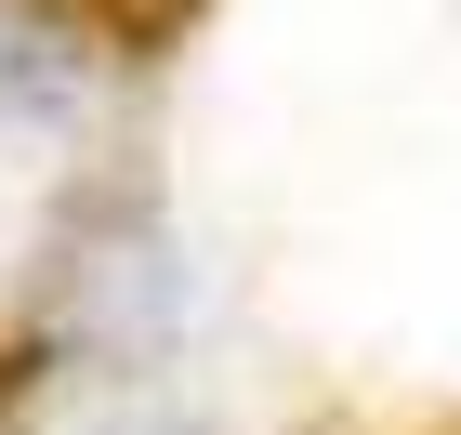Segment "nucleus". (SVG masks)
I'll list each match as a JSON object with an SVG mask.
<instances>
[{"mask_svg": "<svg viewBox=\"0 0 461 435\" xmlns=\"http://www.w3.org/2000/svg\"><path fill=\"white\" fill-rule=\"evenodd\" d=\"M79 93H93V79H79V53L40 27L27 0H0V145H14V132H67Z\"/></svg>", "mask_w": 461, "mask_h": 435, "instance_id": "nucleus-1", "label": "nucleus"}]
</instances>
